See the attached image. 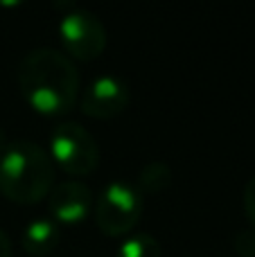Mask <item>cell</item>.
I'll list each match as a JSON object with an SVG mask.
<instances>
[{
  "label": "cell",
  "instance_id": "1",
  "mask_svg": "<svg viewBox=\"0 0 255 257\" xmlns=\"http://www.w3.org/2000/svg\"><path fill=\"white\" fill-rule=\"evenodd\" d=\"M18 88L36 113L66 115L79 95V72L68 54L54 48H36L18 63Z\"/></svg>",
  "mask_w": 255,
  "mask_h": 257
},
{
  "label": "cell",
  "instance_id": "2",
  "mask_svg": "<svg viewBox=\"0 0 255 257\" xmlns=\"http://www.w3.org/2000/svg\"><path fill=\"white\" fill-rule=\"evenodd\" d=\"M54 187V163L32 140L9 142L0 151V194L21 205L39 203Z\"/></svg>",
  "mask_w": 255,
  "mask_h": 257
},
{
  "label": "cell",
  "instance_id": "3",
  "mask_svg": "<svg viewBox=\"0 0 255 257\" xmlns=\"http://www.w3.org/2000/svg\"><path fill=\"white\" fill-rule=\"evenodd\" d=\"M143 192L126 181H111L95 201V223L106 237L126 235L140 221Z\"/></svg>",
  "mask_w": 255,
  "mask_h": 257
},
{
  "label": "cell",
  "instance_id": "4",
  "mask_svg": "<svg viewBox=\"0 0 255 257\" xmlns=\"http://www.w3.org/2000/svg\"><path fill=\"white\" fill-rule=\"evenodd\" d=\"M50 158L72 176H88L99 165V147L81 124L61 122L50 133Z\"/></svg>",
  "mask_w": 255,
  "mask_h": 257
},
{
  "label": "cell",
  "instance_id": "5",
  "mask_svg": "<svg viewBox=\"0 0 255 257\" xmlns=\"http://www.w3.org/2000/svg\"><path fill=\"white\" fill-rule=\"evenodd\" d=\"M59 36L63 50L72 59L93 61L106 48V27L93 12L70 7L59 21Z\"/></svg>",
  "mask_w": 255,
  "mask_h": 257
},
{
  "label": "cell",
  "instance_id": "6",
  "mask_svg": "<svg viewBox=\"0 0 255 257\" xmlns=\"http://www.w3.org/2000/svg\"><path fill=\"white\" fill-rule=\"evenodd\" d=\"M131 88L122 77L117 75H99L88 84L84 97H81V111L84 115L95 120H111L129 108Z\"/></svg>",
  "mask_w": 255,
  "mask_h": 257
},
{
  "label": "cell",
  "instance_id": "7",
  "mask_svg": "<svg viewBox=\"0 0 255 257\" xmlns=\"http://www.w3.org/2000/svg\"><path fill=\"white\" fill-rule=\"evenodd\" d=\"M48 208L57 223H81L93 210V192L81 181H63L48 194Z\"/></svg>",
  "mask_w": 255,
  "mask_h": 257
},
{
  "label": "cell",
  "instance_id": "8",
  "mask_svg": "<svg viewBox=\"0 0 255 257\" xmlns=\"http://www.w3.org/2000/svg\"><path fill=\"white\" fill-rule=\"evenodd\" d=\"M59 239H61V232L54 219H34L23 230V248L25 253L36 257L50 255L59 246Z\"/></svg>",
  "mask_w": 255,
  "mask_h": 257
},
{
  "label": "cell",
  "instance_id": "9",
  "mask_svg": "<svg viewBox=\"0 0 255 257\" xmlns=\"http://www.w3.org/2000/svg\"><path fill=\"white\" fill-rule=\"evenodd\" d=\"M172 185V167L163 160H152L138 174V190L147 194H161Z\"/></svg>",
  "mask_w": 255,
  "mask_h": 257
},
{
  "label": "cell",
  "instance_id": "10",
  "mask_svg": "<svg viewBox=\"0 0 255 257\" xmlns=\"http://www.w3.org/2000/svg\"><path fill=\"white\" fill-rule=\"evenodd\" d=\"M115 257H163L161 244L147 232H138V235L126 237L120 244Z\"/></svg>",
  "mask_w": 255,
  "mask_h": 257
},
{
  "label": "cell",
  "instance_id": "11",
  "mask_svg": "<svg viewBox=\"0 0 255 257\" xmlns=\"http://www.w3.org/2000/svg\"><path fill=\"white\" fill-rule=\"evenodd\" d=\"M235 253L239 257H255V230H242L233 241Z\"/></svg>",
  "mask_w": 255,
  "mask_h": 257
},
{
  "label": "cell",
  "instance_id": "12",
  "mask_svg": "<svg viewBox=\"0 0 255 257\" xmlns=\"http://www.w3.org/2000/svg\"><path fill=\"white\" fill-rule=\"evenodd\" d=\"M244 212H246L248 221H251V226L255 230V176L244 187Z\"/></svg>",
  "mask_w": 255,
  "mask_h": 257
},
{
  "label": "cell",
  "instance_id": "13",
  "mask_svg": "<svg viewBox=\"0 0 255 257\" xmlns=\"http://www.w3.org/2000/svg\"><path fill=\"white\" fill-rule=\"evenodd\" d=\"M14 248H12V241H9V235L0 228V257H12Z\"/></svg>",
  "mask_w": 255,
  "mask_h": 257
},
{
  "label": "cell",
  "instance_id": "14",
  "mask_svg": "<svg viewBox=\"0 0 255 257\" xmlns=\"http://www.w3.org/2000/svg\"><path fill=\"white\" fill-rule=\"evenodd\" d=\"M7 145H9V142H7V136H5V131L0 128V151H3Z\"/></svg>",
  "mask_w": 255,
  "mask_h": 257
}]
</instances>
